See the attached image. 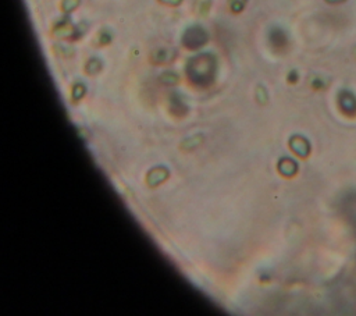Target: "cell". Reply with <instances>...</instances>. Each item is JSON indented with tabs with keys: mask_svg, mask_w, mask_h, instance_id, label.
<instances>
[{
	"mask_svg": "<svg viewBox=\"0 0 356 316\" xmlns=\"http://www.w3.org/2000/svg\"><path fill=\"white\" fill-rule=\"evenodd\" d=\"M207 39H209V35L205 29L199 25H195V27H191L185 31L183 43L188 49H199L200 46L205 45Z\"/></svg>",
	"mask_w": 356,
	"mask_h": 316,
	"instance_id": "2",
	"label": "cell"
},
{
	"mask_svg": "<svg viewBox=\"0 0 356 316\" xmlns=\"http://www.w3.org/2000/svg\"><path fill=\"white\" fill-rule=\"evenodd\" d=\"M270 42H272L273 46L276 48H284L287 45V35L284 34L281 29H273L270 32Z\"/></svg>",
	"mask_w": 356,
	"mask_h": 316,
	"instance_id": "6",
	"label": "cell"
},
{
	"mask_svg": "<svg viewBox=\"0 0 356 316\" xmlns=\"http://www.w3.org/2000/svg\"><path fill=\"white\" fill-rule=\"evenodd\" d=\"M99 40L100 43H103V45H106V43H109L111 40V35L109 34V32H106V31H103L102 34L99 35Z\"/></svg>",
	"mask_w": 356,
	"mask_h": 316,
	"instance_id": "14",
	"label": "cell"
},
{
	"mask_svg": "<svg viewBox=\"0 0 356 316\" xmlns=\"http://www.w3.org/2000/svg\"><path fill=\"white\" fill-rule=\"evenodd\" d=\"M216 57L210 53L196 55L187 63V74L189 79L200 86H206L213 82L216 75Z\"/></svg>",
	"mask_w": 356,
	"mask_h": 316,
	"instance_id": "1",
	"label": "cell"
},
{
	"mask_svg": "<svg viewBox=\"0 0 356 316\" xmlns=\"http://www.w3.org/2000/svg\"><path fill=\"white\" fill-rule=\"evenodd\" d=\"M291 148H292V151H295L299 156H307L309 149H310L307 141L303 140V138H300V137H294V138L291 140Z\"/></svg>",
	"mask_w": 356,
	"mask_h": 316,
	"instance_id": "4",
	"label": "cell"
},
{
	"mask_svg": "<svg viewBox=\"0 0 356 316\" xmlns=\"http://www.w3.org/2000/svg\"><path fill=\"white\" fill-rule=\"evenodd\" d=\"M55 32L57 36H67V35L72 34V27L70 21H63V23L57 24Z\"/></svg>",
	"mask_w": 356,
	"mask_h": 316,
	"instance_id": "8",
	"label": "cell"
},
{
	"mask_svg": "<svg viewBox=\"0 0 356 316\" xmlns=\"http://www.w3.org/2000/svg\"><path fill=\"white\" fill-rule=\"evenodd\" d=\"M288 81L289 82H296L298 81V73L296 71H291L288 74Z\"/></svg>",
	"mask_w": 356,
	"mask_h": 316,
	"instance_id": "16",
	"label": "cell"
},
{
	"mask_svg": "<svg viewBox=\"0 0 356 316\" xmlns=\"http://www.w3.org/2000/svg\"><path fill=\"white\" fill-rule=\"evenodd\" d=\"M152 59H153V62L159 63V64L171 62L174 59V51H171V49H159V51H156L153 53Z\"/></svg>",
	"mask_w": 356,
	"mask_h": 316,
	"instance_id": "5",
	"label": "cell"
},
{
	"mask_svg": "<svg viewBox=\"0 0 356 316\" xmlns=\"http://www.w3.org/2000/svg\"><path fill=\"white\" fill-rule=\"evenodd\" d=\"M78 6H79V0H63V10L66 13L75 10Z\"/></svg>",
	"mask_w": 356,
	"mask_h": 316,
	"instance_id": "11",
	"label": "cell"
},
{
	"mask_svg": "<svg viewBox=\"0 0 356 316\" xmlns=\"http://www.w3.org/2000/svg\"><path fill=\"white\" fill-rule=\"evenodd\" d=\"M100 70H102V62H100L99 59H91L88 64H86V73L88 74L95 75V74L99 73Z\"/></svg>",
	"mask_w": 356,
	"mask_h": 316,
	"instance_id": "9",
	"label": "cell"
},
{
	"mask_svg": "<svg viewBox=\"0 0 356 316\" xmlns=\"http://www.w3.org/2000/svg\"><path fill=\"white\" fill-rule=\"evenodd\" d=\"M338 103L341 110L348 116H356V96L350 91H341L338 95Z\"/></svg>",
	"mask_w": 356,
	"mask_h": 316,
	"instance_id": "3",
	"label": "cell"
},
{
	"mask_svg": "<svg viewBox=\"0 0 356 316\" xmlns=\"http://www.w3.org/2000/svg\"><path fill=\"white\" fill-rule=\"evenodd\" d=\"M278 169H280V171H281L283 174L292 175L298 167H296V163H295L294 160H291V159H283V160L280 162Z\"/></svg>",
	"mask_w": 356,
	"mask_h": 316,
	"instance_id": "7",
	"label": "cell"
},
{
	"mask_svg": "<svg viewBox=\"0 0 356 316\" xmlns=\"http://www.w3.org/2000/svg\"><path fill=\"white\" fill-rule=\"evenodd\" d=\"M160 81L163 84L174 85L178 82V75L175 73H172V71H167V73L161 74Z\"/></svg>",
	"mask_w": 356,
	"mask_h": 316,
	"instance_id": "10",
	"label": "cell"
},
{
	"mask_svg": "<svg viewBox=\"0 0 356 316\" xmlns=\"http://www.w3.org/2000/svg\"><path fill=\"white\" fill-rule=\"evenodd\" d=\"M160 2L164 5H168V6H178V5H181L183 0H160Z\"/></svg>",
	"mask_w": 356,
	"mask_h": 316,
	"instance_id": "15",
	"label": "cell"
},
{
	"mask_svg": "<svg viewBox=\"0 0 356 316\" xmlns=\"http://www.w3.org/2000/svg\"><path fill=\"white\" fill-rule=\"evenodd\" d=\"M326 2L330 3V5H338V3H344L346 0H326Z\"/></svg>",
	"mask_w": 356,
	"mask_h": 316,
	"instance_id": "17",
	"label": "cell"
},
{
	"mask_svg": "<svg viewBox=\"0 0 356 316\" xmlns=\"http://www.w3.org/2000/svg\"><path fill=\"white\" fill-rule=\"evenodd\" d=\"M245 5H246V0H230V7L235 13L242 12Z\"/></svg>",
	"mask_w": 356,
	"mask_h": 316,
	"instance_id": "12",
	"label": "cell"
},
{
	"mask_svg": "<svg viewBox=\"0 0 356 316\" xmlns=\"http://www.w3.org/2000/svg\"><path fill=\"white\" fill-rule=\"evenodd\" d=\"M83 94H85V86H83L82 84H77L74 86V89H72V98H74V99L82 98Z\"/></svg>",
	"mask_w": 356,
	"mask_h": 316,
	"instance_id": "13",
	"label": "cell"
}]
</instances>
